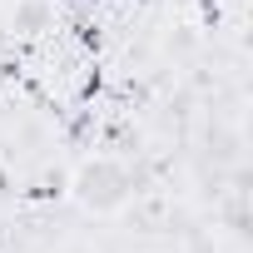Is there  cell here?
Masks as SVG:
<instances>
[{"label":"cell","mask_w":253,"mask_h":253,"mask_svg":"<svg viewBox=\"0 0 253 253\" xmlns=\"http://www.w3.org/2000/svg\"><path fill=\"white\" fill-rule=\"evenodd\" d=\"M70 199H75L84 213L109 218V213H119L124 204L134 199V174L124 169L114 154H89V159H80L75 174H70Z\"/></svg>","instance_id":"cell-1"}]
</instances>
